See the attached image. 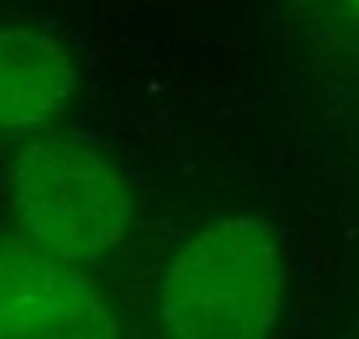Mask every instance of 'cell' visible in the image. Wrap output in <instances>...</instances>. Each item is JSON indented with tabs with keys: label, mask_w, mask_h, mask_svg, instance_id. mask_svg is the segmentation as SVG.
Returning a JSON list of instances; mask_svg holds the SVG:
<instances>
[{
	"label": "cell",
	"mask_w": 359,
	"mask_h": 339,
	"mask_svg": "<svg viewBox=\"0 0 359 339\" xmlns=\"http://www.w3.org/2000/svg\"><path fill=\"white\" fill-rule=\"evenodd\" d=\"M7 190L27 247L67 266L110 256L137 216L120 167L67 133H40L20 144L7 170Z\"/></svg>",
	"instance_id": "7a4b0ae2"
},
{
	"label": "cell",
	"mask_w": 359,
	"mask_h": 339,
	"mask_svg": "<svg viewBox=\"0 0 359 339\" xmlns=\"http://www.w3.org/2000/svg\"><path fill=\"white\" fill-rule=\"evenodd\" d=\"M316 4L323 7V13H330V20L336 27L346 24L353 30V24H356V0H316Z\"/></svg>",
	"instance_id": "5b68a950"
},
{
	"label": "cell",
	"mask_w": 359,
	"mask_h": 339,
	"mask_svg": "<svg viewBox=\"0 0 359 339\" xmlns=\"http://www.w3.org/2000/svg\"><path fill=\"white\" fill-rule=\"evenodd\" d=\"M0 339H120L110 300L74 266L0 243Z\"/></svg>",
	"instance_id": "3957f363"
},
{
	"label": "cell",
	"mask_w": 359,
	"mask_h": 339,
	"mask_svg": "<svg viewBox=\"0 0 359 339\" xmlns=\"http://www.w3.org/2000/svg\"><path fill=\"white\" fill-rule=\"evenodd\" d=\"M280 306V243L259 216L206 223L160 283L163 339H269Z\"/></svg>",
	"instance_id": "6da1fadb"
},
{
	"label": "cell",
	"mask_w": 359,
	"mask_h": 339,
	"mask_svg": "<svg viewBox=\"0 0 359 339\" xmlns=\"http://www.w3.org/2000/svg\"><path fill=\"white\" fill-rule=\"evenodd\" d=\"M77 90V60L64 37L37 24H0V133L50 123Z\"/></svg>",
	"instance_id": "277c9868"
}]
</instances>
